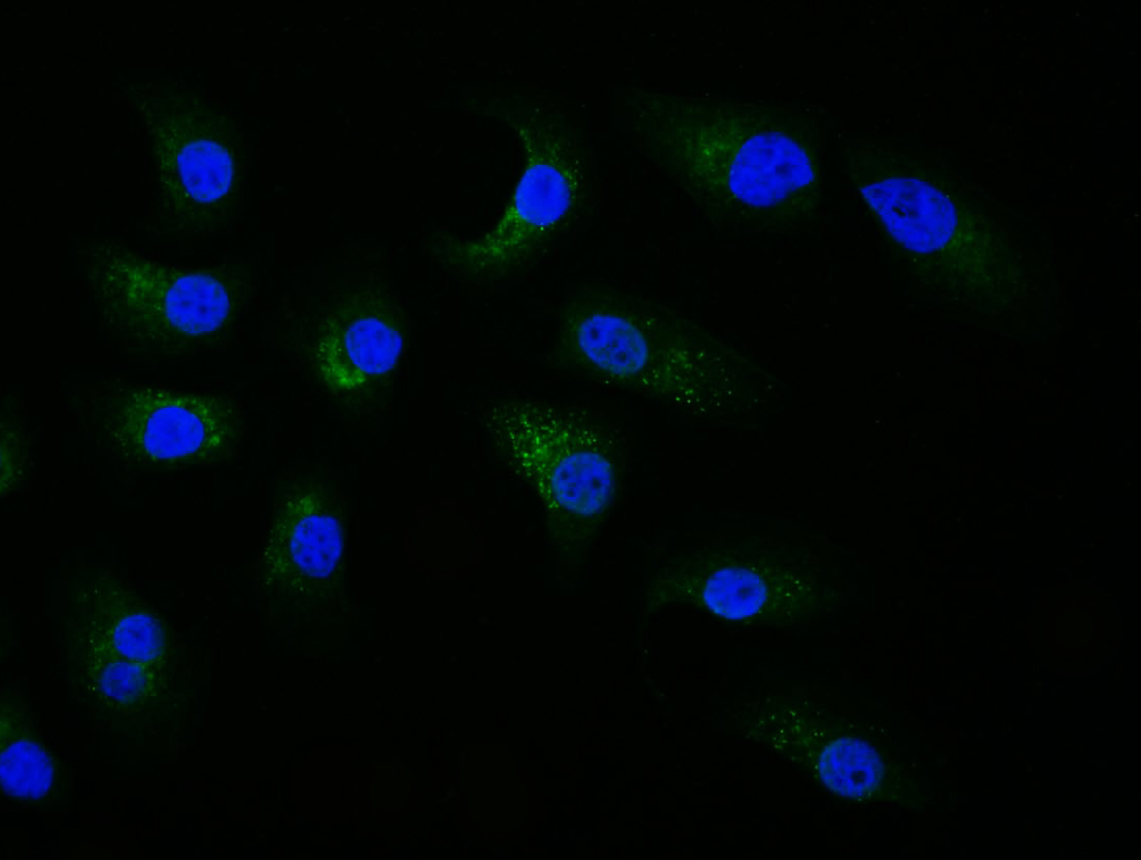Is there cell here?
I'll return each mask as SVG.
<instances>
[{"label":"cell","instance_id":"cell-10","mask_svg":"<svg viewBox=\"0 0 1141 860\" xmlns=\"http://www.w3.org/2000/svg\"><path fill=\"white\" fill-rule=\"evenodd\" d=\"M779 715H773L771 723L763 720L762 729L753 730V734L807 770L827 790L856 802L893 797L891 769L871 743L830 726L822 727L793 710Z\"/></svg>","mask_w":1141,"mask_h":860},{"label":"cell","instance_id":"cell-5","mask_svg":"<svg viewBox=\"0 0 1141 860\" xmlns=\"http://www.w3.org/2000/svg\"><path fill=\"white\" fill-rule=\"evenodd\" d=\"M486 426L501 458L537 491L553 539L585 548L616 492L617 453L606 432L526 399L496 402Z\"/></svg>","mask_w":1141,"mask_h":860},{"label":"cell","instance_id":"cell-2","mask_svg":"<svg viewBox=\"0 0 1141 860\" xmlns=\"http://www.w3.org/2000/svg\"><path fill=\"white\" fill-rule=\"evenodd\" d=\"M84 267L104 329L142 358L179 360L221 346L250 293L240 267H177L118 242L94 244Z\"/></svg>","mask_w":1141,"mask_h":860},{"label":"cell","instance_id":"cell-6","mask_svg":"<svg viewBox=\"0 0 1141 860\" xmlns=\"http://www.w3.org/2000/svg\"><path fill=\"white\" fill-rule=\"evenodd\" d=\"M495 110L518 135L525 165L497 223L445 248L447 265L470 281H495L528 262L572 216L582 187L576 148L560 125L521 104Z\"/></svg>","mask_w":1141,"mask_h":860},{"label":"cell","instance_id":"cell-8","mask_svg":"<svg viewBox=\"0 0 1141 860\" xmlns=\"http://www.w3.org/2000/svg\"><path fill=\"white\" fill-rule=\"evenodd\" d=\"M406 321L388 296L370 290L345 294L321 319L312 349L319 380L341 399H363L397 368Z\"/></svg>","mask_w":1141,"mask_h":860},{"label":"cell","instance_id":"cell-4","mask_svg":"<svg viewBox=\"0 0 1141 860\" xmlns=\"http://www.w3.org/2000/svg\"><path fill=\"white\" fill-rule=\"evenodd\" d=\"M152 139L158 212L150 224L165 240H206L235 214L243 149L232 119L193 89L175 82L137 92Z\"/></svg>","mask_w":1141,"mask_h":860},{"label":"cell","instance_id":"cell-15","mask_svg":"<svg viewBox=\"0 0 1141 860\" xmlns=\"http://www.w3.org/2000/svg\"><path fill=\"white\" fill-rule=\"evenodd\" d=\"M101 688L110 697L129 702L143 697L149 688L147 666L117 658H101Z\"/></svg>","mask_w":1141,"mask_h":860},{"label":"cell","instance_id":"cell-7","mask_svg":"<svg viewBox=\"0 0 1141 860\" xmlns=\"http://www.w3.org/2000/svg\"><path fill=\"white\" fill-rule=\"evenodd\" d=\"M107 444L134 465L158 469L232 460L243 419L230 397L108 382L91 400Z\"/></svg>","mask_w":1141,"mask_h":860},{"label":"cell","instance_id":"cell-11","mask_svg":"<svg viewBox=\"0 0 1141 860\" xmlns=\"http://www.w3.org/2000/svg\"><path fill=\"white\" fill-rule=\"evenodd\" d=\"M1031 633L1035 651L1047 665L1062 672H1089L1112 654L1119 615L1104 593L1067 584L1033 608Z\"/></svg>","mask_w":1141,"mask_h":860},{"label":"cell","instance_id":"cell-13","mask_svg":"<svg viewBox=\"0 0 1141 860\" xmlns=\"http://www.w3.org/2000/svg\"><path fill=\"white\" fill-rule=\"evenodd\" d=\"M81 590L80 604L89 643L100 658L145 666L162 661L166 652V631L148 604L107 574L96 575Z\"/></svg>","mask_w":1141,"mask_h":860},{"label":"cell","instance_id":"cell-12","mask_svg":"<svg viewBox=\"0 0 1141 860\" xmlns=\"http://www.w3.org/2000/svg\"><path fill=\"white\" fill-rule=\"evenodd\" d=\"M647 594L660 603L692 602L718 617L742 623L784 622L802 608L789 598L793 593L770 590L765 576L748 566L706 571L692 561H679L655 575Z\"/></svg>","mask_w":1141,"mask_h":860},{"label":"cell","instance_id":"cell-14","mask_svg":"<svg viewBox=\"0 0 1141 860\" xmlns=\"http://www.w3.org/2000/svg\"><path fill=\"white\" fill-rule=\"evenodd\" d=\"M1 773L3 786L13 797L39 799L53 781V764L33 740L13 737L3 743Z\"/></svg>","mask_w":1141,"mask_h":860},{"label":"cell","instance_id":"cell-9","mask_svg":"<svg viewBox=\"0 0 1141 860\" xmlns=\"http://www.w3.org/2000/svg\"><path fill=\"white\" fill-rule=\"evenodd\" d=\"M343 553V514L334 488L315 477L282 488L262 563L272 585L306 595L332 590Z\"/></svg>","mask_w":1141,"mask_h":860},{"label":"cell","instance_id":"cell-3","mask_svg":"<svg viewBox=\"0 0 1141 860\" xmlns=\"http://www.w3.org/2000/svg\"><path fill=\"white\" fill-rule=\"evenodd\" d=\"M556 345L567 368L648 398L690 403L705 383L695 329L667 307L614 289L589 286L570 296Z\"/></svg>","mask_w":1141,"mask_h":860},{"label":"cell","instance_id":"cell-1","mask_svg":"<svg viewBox=\"0 0 1141 860\" xmlns=\"http://www.w3.org/2000/svg\"><path fill=\"white\" fill-rule=\"evenodd\" d=\"M646 144L715 225L787 232L818 216L822 131L807 110L721 96L646 98Z\"/></svg>","mask_w":1141,"mask_h":860}]
</instances>
